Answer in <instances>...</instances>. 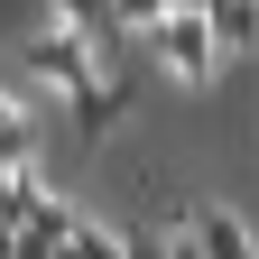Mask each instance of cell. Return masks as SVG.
Returning a JSON list of instances; mask_svg holds the SVG:
<instances>
[{"instance_id": "obj_1", "label": "cell", "mask_w": 259, "mask_h": 259, "mask_svg": "<svg viewBox=\"0 0 259 259\" xmlns=\"http://www.w3.org/2000/svg\"><path fill=\"white\" fill-rule=\"evenodd\" d=\"M28 74H37L47 93H65V111H74L83 93H102V74H93V37H83V28H37V37H28Z\"/></svg>"}, {"instance_id": "obj_2", "label": "cell", "mask_w": 259, "mask_h": 259, "mask_svg": "<svg viewBox=\"0 0 259 259\" xmlns=\"http://www.w3.org/2000/svg\"><path fill=\"white\" fill-rule=\"evenodd\" d=\"M148 47H157V65H167L176 83H213L222 65H232V56H222V37H213V19H204V10H176V19L157 28Z\"/></svg>"}, {"instance_id": "obj_3", "label": "cell", "mask_w": 259, "mask_h": 259, "mask_svg": "<svg viewBox=\"0 0 259 259\" xmlns=\"http://www.w3.org/2000/svg\"><path fill=\"white\" fill-rule=\"evenodd\" d=\"M185 232H194V250H204V259H259V241H250V232H241V222L222 213V204L185 213Z\"/></svg>"}, {"instance_id": "obj_4", "label": "cell", "mask_w": 259, "mask_h": 259, "mask_svg": "<svg viewBox=\"0 0 259 259\" xmlns=\"http://www.w3.org/2000/svg\"><path fill=\"white\" fill-rule=\"evenodd\" d=\"M204 19H213V37H222V56H250V47H259V0H213Z\"/></svg>"}, {"instance_id": "obj_5", "label": "cell", "mask_w": 259, "mask_h": 259, "mask_svg": "<svg viewBox=\"0 0 259 259\" xmlns=\"http://www.w3.org/2000/svg\"><path fill=\"white\" fill-rule=\"evenodd\" d=\"M28 130H37V120H28V102L0 93V167H19V157H28Z\"/></svg>"}]
</instances>
